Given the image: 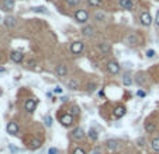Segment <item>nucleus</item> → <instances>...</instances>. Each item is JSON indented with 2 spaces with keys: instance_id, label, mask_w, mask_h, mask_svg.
<instances>
[{
  "instance_id": "obj_1",
  "label": "nucleus",
  "mask_w": 159,
  "mask_h": 154,
  "mask_svg": "<svg viewBox=\"0 0 159 154\" xmlns=\"http://www.w3.org/2000/svg\"><path fill=\"white\" fill-rule=\"evenodd\" d=\"M75 20H76L78 23H86V21L89 20V14H87L86 10H76V13H75Z\"/></svg>"
},
{
  "instance_id": "obj_2",
  "label": "nucleus",
  "mask_w": 159,
  "mask_h": 154,
  "mask_svg": "<svg viewBox=\"0 0 159 154\" xmlns=\"http://www.w3.org/2000/svg\"><path fill=\"white\" fill-rule=\"evenodd\" d=\"M83 42H80V41H78V42H73L72 46H70V51H72L73 55H79V53H82L83 51Z\"/></svg>"
},
{
  "instance_id": "obj_3",
  "label": "nucleus",
  "mask_w": 159,
  "mask_h": 154,
  "mask_svg": "<svg viewBox=\"0 0 159 154\" xmlns=\"http://www.w3.org/2000/svg\"><path fill=\"white\" fill-rule=\"evenodd\" d=\"M35 107H37L35 100H27L26 104H24V108H26V111L28 112V114H33V112L35 111Z\"/></svg>"
},
{
  "instance_id": "obj_4",
  "label": "nucleus",
  "mask_w": 159,
  "mask_h": 154,
  "mask_svg": "<svg viewBox=\"0 0 159 154\" xmlns=\"http://www.w3.org/2000/svg\"><path fill=\"white\" fill-rule=\"evenodd\" d=\"M10 58L14 63H20V62H23L24 55L21 52H18V51H13V52L10 53Z\"/></svg>"
},
{
  "instance_id": "obj_5",
  "label": "nucleus",
  "mask_w": 159,
  "mask_h": 154,
  "mask_svg": "<svg viewBox=\"0 0 159 154\" xmlns=\"http://www.w3.org/2000/svg\"><path fill=\"white\" fill-rule=\"evenodd\" d=\"M7 133L9 134H17L18 133V125L16 122H9L7 123Z\"/></svg>"
},
{
  "instance_id": "obj_6",
  "label": "nucleus",
  "mask_w": 159,
  "mask_h": 154,
  "mask_svg": "<svg viewBox=\"0 0 159 154\" xmlns=\"http://www.w3.org/2000/svg\"><path fill=\"white\" fill-rule=\"evenodd\" d=\"M141 23H142V25H145V27L151 25V24H152V17H151V14L149 13L141 14Z\"/></svg>"
},
{
  "instance_id": "obj_7",
  "label": "nucleus",
  "mask_w": 159,
  "mask_h": 154,
  "mask_svg": "<svg viewBox=\"0 0 159 154\" xmlns=\"http://www.w3.org/2000/svg\"><path fill=\"white\" fill-rule=\"evenodd\" d=\"M107 69H109V72L111 73V74H117V73L120 72V65L117 62H109V65H107Z\"/></svg>"
},
{
  "instance_id": "obj_8",
  "label": "nucleus",
  "mask_w": 159,
  "mask_h": 154,
  "mask_svg": "<svg viewBox=\"0 0 159 154\" xmlns=\"http://www.w3.org/2000/svg\"><path fill=\"white\" fill-rule=\"evenodd\" d=\"M120 7L124 9V10H133L134 7L133 0H120Z\"/></svg>"
},
{
  "instance_id": "obj_9",
  "label": "nucleus",
  "mask_w": 159,
  "mask_h": 154,
  "mask_svg": "<svg viewBox=\"0 0 159 154\" xmlns=\"http://www.w3.org/2000/svg\"><path fill=\"white\" fill-rule=\"evenodd\" d=\"M61 123H62L63 126H70V125L73 123V116L72 115H69V114L63 115L62 118H61Z\"/></svg>"
},
{
  "instance_id": "obj_10",
  "label": "nucleus",
  "mask_w": 159,
  "mask_h": 154,
  "mask_svg": "<svg viewBox=\"0 0 159 154\" xmlns=\"http://www.w3.org/2000/svg\"><path fill=\"white\" fill-rule=\"evenodd\" d=\"M72 137L75 139V140H82V139L85 137V133H83V130L80 128H76L72 132Z\"/></svg>"
},
{
  "instance_id": "obj_11",
  "label": "nucleus",
  "mask_w": 159,
  "mask_h": 154,
  "mask_svg": "<svg viewBox=\"0 0 159 154\" xmlns=\"http://www.w3.org/2000/svg\"><path fill=\"white\" fill-rule=\"evenodd\" d=\"M125 108L124 107H117L116 109H114V118L120 119V118H123L124 115H125Z\"/></svg>"
},
{
  "instance_id": "obj_12",
  "label": "nucleus",
  "mask_w": 159,
  "mask_h": 154,
  "mask_svg": "<svg viewBox=\"0 0 159 154\" xmlns=\"http://www.w3.org/2000/svg\"><path fill=\"white\" fill-rule=\"evenodd\" d=\"M14 9V0H3V10L11 11Z\"/></svg>"
},
{
  "instance_id": "obj_13",
  "label": "nucleus",
  "mask_w": 159,
  "mask_h": 154,
  "mask_svg": "<svg viewBox=\"0 0 159 154\" xmlns=\"http://www.w3.org/2000/svg\"><path fill=\"white\" fill-rule=\"evenodd\" d=\"M57 74L59 76V77H65V76L68 74V69H66V66H63V65H58V66H57Z\"/></svg>"
},
{
  "instance_id": "obj_14",
  "label": "nucleus",
  "mask_w": 159,
  "mask_h": 154,
  "mask_svg": "<svg viewBox=\"0 0 159 154\" xmlns=\"http://www.w3.org/2000/svg\"><path fill=\"white\" fill-rule=\"evenodd\" d=\"M107 148L109 151H116L118 148V141L117 140H109L107 141Z\"/></svg>"
},
{
  "instance_id": "obj_15",
  "label": "nucleus",
  "mask_w": 159,
  "mask_h": 154,
  "mask_svg": "<svg viewBox=\"0 0 159 154\" xmlns=\"http://www.w3.org/2000/svg\"><path fill=\"white\" fill-rule=\"evenodd\" d=\"M82 34L85 36H93L94 35V28L90 27V25H87V27H85V28L82 30Z\"/></svg>"
},
{
  "instance_id": "obj_16",
  "label": "nucleus",
  "mask_w": 159,
  "mask_h": 154,
  "mask_svg": "<svg viewBox=\"0 0 159 154\" xmlns=\"http://www.w3.org/2000/svg\"><path fill=\"white\" fill-rule=\"evenodd\" d=\"M4 24H6L7 28H14V27H16L14 17H6V18H4Z\"/></svg>"
},
{
  "instance_id": "obj_17",
  "label": "nucleus",
  "mask_w": 159,
  "mask_h": 154,
  "mask_svg": "<svg viewBox=\"0 0 159 154\" xmlns=\"http://www.w3.org/2000/svg\"><path fill=\"white\" fill-rule=\"evenodd\" d=\"M68 88H70V90H78L79 88V83L76 81V80H73V79H69L68 80Z\"/></svg>"
},
{
  "instance_id": "obj_18",
  "label": "nucleus",
  "mask_w": 159,
  "mask_h": 154,
  "mask_svg": "<svg viewBox=\"0 0 159 154\" xmlns=\"http://www.w3.org/2000/svg\"><path fill=\"white\" fill-rule=\"evenodd\" d=\"M99 51L101 53H109L110 52V45L107 42H103V43H100L99 45Z\"/></svg>"
},
{
  "instance_id": "obj_19",
  "label": "nucleus",
  "mask_w": 159,
  "mask_h": 154,
  "mask_svg": "<svg viewBox=\"0 0 159 154\" xmlns=\"http://www.w3.org/2000/svg\"><path fill=\"white\" fill-rule=\"evenodd\" d=\"M41 147V141L38 140V139H34V140H31L30 143V148H33V150H37V148Z\"/></svg>"
},
{
  "instance_id": "obj_20",
  "label": "nucleus",
  "mask_w": 159,
  "mask_h": 154,
  "mask_svg": "<svg viewBox=\"0 0 159 154\" xmlns=\"http://www.w3.org/2000/svg\"><path fill=\"white\" fill-rule=\"evenodd\" d=\"M145 130L148 132V133H153V132H155V125L151 123V122L145 123Z\"/></svg>"
},
{
  "instance_id": "obj_21",
  "label": "nucleus",
  "mask_w": 159,
  "mask_h": 154,
  "mask_svg": "<svg viewBox=\"0 0 159 154\" xmlns=\"http://www.w3.org/2000/svg\"><path fill=\"white\" fill-rule=\"evenodd\" d=\"M33 11H35V13H46V7H44V6L33 7Z\"/></svg>"
},
{
  "instance_id": "obj_22",
  "label": "nucleus",
  "mask_w": 159,
  "mask_h": 154,
  "mask_svg": "<svg viewBox=\"0 0 159 154\" xmlns=\"http://www.w3.org/2000/svg\"><path fill=\"white\" fill-rule=\"evenodd\" d=\"M89 137L92 139L93 141L97 140V133H96V130H94V129H90V130H89Z\"/></svg>"
},
{
  "instance_id": "obj_23",
  "label": "nucleus",
  "mask_w": 159,
  "mask_h": 154,
  "mask_svg": "<svg viewBox=\"0 0 159 154\" xmlns=\"http://www.w3.org/2000/svg\"><path fill=\"white\" fill-rule=\"evenodd\" d=\"M123 83L125 85H131V83H133V80H131V76H128V74H125L123 77Z\"/></svg>"
},
{
  "instance_id": "obj_24",
  "label": "nucleus",
  "mask_w": 159,
  "mask_h": 154,
  "mask_svg": "<svg viewBox=\"0 0 159 154\" xmlns=\"http://www.w3.org/2000/svg\"><path fill=\"white\" fill-rule=\"evenodd\" d=\"M152 148L155 151H159V137H156V139L152 140Z\"/></svg>"
},
{
  "instance_id": "obj_25",
  "label": "nucleus",
  "mask_w": 159,
  "mask_h": 154,
  "mask_svg": "<svg viewBox=\"0 0 159 154\" xmlns=\"http://www.w3.org/2000/svg\"><path fill=\"white\" fill-rule=\"evenodd\" d=\"M87 2H89V4L93 7H99L100 4H101V0H87Z\"/></svg>"
},
{
  "instance_id": "obj_26",
  "label": "nucleus",
  "mask_w": 159,
  "mask_h": 154,
  "mask_svg": "<svg viewBox=\"0 0 159 154\" xmlns=\"http://www.w3.org/2000/svg\"><path fill=\"white\" fill-rule=\"evenodd\" d=\"M128 42L131 43V45H135V43L138 42V39H137V36L134 35V34H133V35H129V36H128Z\"/></svg>"
},
{
  "instance_id": "obj_27",
  "label": "nucleus",
  "mask_w": 159,
  "mask_h": 154,
  "mask_svg": "<svg viewBox=\"0 0 159 154\" xmlns=\"http://www.w3.org/2000/svg\"><path fill=\"white\" fill-rule=\"evenodd\" d=\"M86 90L87 91H94V90H96V84H87V87H86Z\"/></svg>"
},
{
  "instance_id": "obj_28",
  "label": "nucleus",
  "mask_w": 159,
  "mask_h": 154,
  "mask_svg": "<svg viewBox=\"0 0 159 154\" xmlns=\"http://www.w3.org/2000/svg\"><path fill=\"white\" fill-rule=\"evenodd\" d=\"M66 2H68L69 6H76V4H79L80 0H66Z\"/></svg>"
},
{
  "instance_id": "obj_29",
  "label": "nucleus",
  "mask_w": 159,
  "mask_h": 154,
  "mask_svg": "<svg viewBox=\"0 0 159 154\" xmlns=\"http://www.w3.org/2000/svg\"><path fill=\"white\" fill-rule=\"evenodd\" d=\"M142 77H144L142 74H138V76L135 77V81L139 83V84H142V83H144V79H142Z\"/></svg>"
},
{
  "instance_id": "obj_30",
  "label": "nucleus",
  "mask_w": 159,
  "mask_h": 154,
  "mask_svg": "<svg viewBox=\"0 0 159 154\" xmlns=\"http://www.w3.org/2000/svg\"><path fill=\"white\" fill-rule=\"evenodd\" d=\"M70 112H72V115H78L80 112V109L78 108V107H72V109H70Z\"/></svg>"
},
{
  "instance_id": "obj_31",
  "label": "nucleus",
  "mask_w": 159,
  "mask_h": 154,
  "mask_svg": "<svg viewBox=\"0 0 159 154\" xmlns=\"http://www.w3.org/2000/svg\"><path fill=\"white\" fill-rule=\"evenodd\" d=\"M153 56H155V51L149 49L148 52H146V58H153Z\"/></svg>"
},
{
  "instance_id": "obj_32",
  "label": "nucleus",
  "mask_w": 159,
  "mask_h": 154,
  "mask_svg": "<svg viewBox=\"0 0 159 154\" xmlns=\"http://www.w3.org/2000/svg\"><path fill=\"white\" fill-rule=\"evenodd\" d=\"M9 150H10L11 153H18V148H17V147H14L13 144H10V146H9Z\"/></svg>"
},
{
  "instance_id": "obj_33",
  "label": "nucleus",
  "mask_w": 159,
  "mask_h": 154,
  "mask_svg": "<svg viewBox=\"0 0 159 154\" xmlns=\"http://www.w3.org/2000/svg\"><path fill=\"white\" fill-rule=\"evenodd\" d=\"M73 154H86L83 148H76V150L73 151Z\"/></svg>"
},
{
  "instance_id": "obj_34",
  "label": "nucleus",
  "mask_w": 159,
  "mask_h": 154,
  "mask_svg": "<svg viewBox=\"0 0 159 154\" xmlns=\"http://www.w3.org/2000/svg\"><path fill=\"white\" fill-rule=\"evenodd\" d=\"M48 154H58V150L55 147H51L50 150H48Z\"/></svg>"
},
{
  "instance_id": "obj_35",
  "label": "nucleus",
  "mask_w": 159,
  "mask_h": 154,
  "mask_svg": "<svg viewBox=\"0 0 159 154\" xmlns=\"http://www.w3.org/2000/svg\"><path fill=\"white\" fill-rule=\"evenodd\" d=\"M96 20H97V21L104 20V16H103V14H100V13H97V14H96Z\"/></svg>"
},
{
  "instance_id": "obj_36",
  "label": "nucleus",
  "mask_w": 159,
  "mask_h": 154,
  "mask_svg": "<svg viewBox=\"0 0 159 154\" xmlns=\"http://www.w3.org/2000/svg\"><path fill=\"white\" fill-rule=\"evenodd\" d=\"M155 24H156V27H159V10H156V17H155Z\"/></svg>"
},
{
  "instance_id": "obj_37",
  "label": "nucleus",
  "mask_w": 159,
  "mask_h": 154,
  "mask_svg": "<svg viewBox=\"0 0 159 154\" xmlns=\"http://www.w3.org/2000/svg\"><path fill=\"white\" fill-rule=\"evenodd\" d=\"M51 121H52V119H51V116L48 115V116H46V125H48V126H51V123H52Z\"/></svg>"
},
{
  "instance_id": "obj_38",
  "label": "nucleus",
  "mask_w": 159,
  "mask_h": 154,
  "mask_svg": "<svg viewBox=\"0 0 159 154\" xmlns=\"http://www.w3.org/2000/svg\"><path fill=\"white\" fill-rule=\"evenodd\" d=\"M54 91L57 92V94H59V92H62V88H61V87H57V88L54 90Z\"/></svg>"
},
{
  "instance_id": "obj_39",
  "label": "nucleus",
  "mask_w": 159,
  "mask_h": 154,
  "mask_svg": "<svg viewBox=\"0 0 159 154\" xmlns=\"http://www.w3.org/2000/svg\"><path fill=\"white\" fill-rule=\"evenodd\" d=\"M138 95H139V97H145V92H144V91H138Z\"/></svg>"
},
{
  "instance_id": "obj_40",
  "label": "nucleus",
  "mask_w": 159,
  "mask_h": 154,
  "mask_svg": "<svg viewBox=\"0 0 159 154\" xmlns=\"http://www.w3.org/2000/svg\"><path fill=\"white\" fill-rule=\"evenodd\" d=\"M0 72H4V67H0Z\"/></svg>"
},
{
  "instance_id": "obj_41",
  "label": "nucleus",
  "mask_w": 159,
  "mask_h": 154,
  "mask_svg": "<svg viewBox=\"0 0 159 154\" xmlns=\"http://www.w3.org/2000/svg\"><path fill=\"white\" fill-rule=\"evenodd\" d=\"M94 154H100V153H94Z\"/></svg>"
}]
</instances>
